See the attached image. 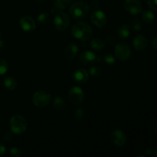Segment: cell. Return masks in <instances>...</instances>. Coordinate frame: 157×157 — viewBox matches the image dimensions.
<instances>
[{
	"instance_id": "8992f818",
	"label": "cell",
	"mask_w": 157,
	"mask_h": 157,
	"mask_svg": "<svg viewBox=\"0 0 157 157\" xmlns=\"http://www.w3.org/2000/svg\"><path fill=\"white\" fill-rule=\"evenodd\" d=\"M84 98V94L82 89L78 86L72 87L68 92V100L71 104L78 105L83 102Z\"/></svg>"
},
{
	"instance_id": "44dd1931",
	"label": "cell",
	"mask_w": 157,
	"mask_h": 157,
	"mask_svg": "<svg viewBox=\"0 0 157 157\" xmlns=\"http://www.w3.org/2000/svg\"><path fill=\"white\" fill-rule=\"evenodd\" d=\"M89 72L93 78H98L102 75V69L99 66H92L89 70Z\"/></svg>"
},
{
	"instance_id": "d6a6232c",
	"label": "cell",
	"mask_w": 157,
	"mask_h": 157,
	"mask_svg": "<svg viewBox=\"0 0 157 157\" xmlns=\"http://www.w3.org/2000/svg\"><path fill=\"white\" fill-rule=\"evenodd\" d=\"M153 130L155 131V133H157V121L153 124Z\"/></svg>"
},
{
	"instance_id": "9a60e30c",
	"label": "cell",
	"mask_w": 157,
	"mask_h": 157,
	"mask_svg": "<svg viewBox=\"0 0 157 157\" xmlns=\"http://www.w3.org/2000/svg\"><path fill=\"white\" fill-rule=\"evenodd\" d=\"M78 52V47L75 43H71L69 44L65 49V56L68 60H72L75 58Z\"/></svg>"
},
{
	"instance_id": "52a82bcc",
	"label": "cell",
	"mask_w": 157,
	"mask_h": 157,
	"mask_svg": "<svg viewBox=\"0 0 157 157\" xmlns=\"http://www.w3.org/2000/svg\"><path fill=\"white\" fill-rule=\"evenodd\" d=\"M54 24L58 31H64L68 28L70 25V18L67 14L64 12H59L55 17Z\"/></svg>"
},
{
	"instance_id": "5bb4252c",
	"label": "cell",
	"mask_w": 157,
	"mask_h": 157,
	"mask_svg": "<svg viewBox=\"0 0 157 157\" xmlns=\"http://www.w3.org/2000/svg\"><path fill=\"white\" fill-rule=\"evenodd\" d=\"M147 39L143 35H137L134 37L133 41V45L137 51H143L147 48Z\"/></svg>"
},
{
	"instance_id": "cb8c5ba5",
	"label": "cell",
	"mask_w": 157,
	"mask_h": 157,
	"mask_svg": "<svg viewBox=\"0 0 157 157\" xmlns=\"http://www.w3.org/2000/svg\"><path fill=\"white\" fill-rule=\"evenodd\" d=\"M104 61L108 64H113L116 62V59H115L114 56L112 55L111 54H106V55H104Z\"/></svg>"
},
{
	"instance_id": "7402d4cb",
	"label": "cell",
	"mask_w": 157,
	"mask_h": 157,
	"mask_svg": "<svg viewBox=\"0 0 157 157\" xmlns=\"http://www.w3.org/2000/svg\"><path fill=\"white\" fill-rule=\"evenodd\" d=\"M9 69V65L6 61L2 58H0V75H3L7 72Z\"/></svg>"
},
{
	"instance_id": "2e32d148",
	"label": "cell",
	"mask_w": 157,
	"mask_h": 157,
	"mask_svg": "<svg viewBox=\"0 0 157 157\" xmlns=\"http://www.w3.org/2000/svg\"><path fill=\"white\" fill-rule=\"evenodd\" d=\"M89 45L91 48L92 49H94V50L100 51L102 50L104 47H105V42L103 39L100 38H94L89 43Z\"/></svg>"
},
{
	"instance_id": "836d02e7",
	"label": "cell",
	"mask_w": 157,
	"mask_h": 157,
	"mask_svg": "<svg viewBox=\"0 0 157 157\" xmlns=\"http://www.w3.org/2000/svg\"><path fill=\"white\" fill-rule=\"evenodd\" d=\"M3 45H4V42H3L2 40L0 39V49L3 47Z\"/></svg>"
},
{
	"instance_id": "30bf717a",
	"label": "cell",
	"mask_w": 157,
	"mask_h": 157,
	"mask_svg": "<svg viewBox=\"0 0 157 157\" xmlns=\"http://www.w3.org/2000/svg\"><path fill=\"white\" fill-rule=\"evenodd\" d=\"M111 141L114 145L117 147H123L127 142V136L124 131L121 130H113L110 135Z\"/></svg>"
},
{
	"instance_id": "277c9868",
	"label": "cell",
	"mask_w": 157,
	"mask_h": 157,
	"mask_svg": "<svg viewBox=\"0 0 157 157\" xmlns=\"http://www.w3.org/2000/svg\"><path fill=\"white\" fill-rule=\"evenodd\" d=\"M51 94L46 90H38L32 96V103L38 107H44L49 104Z\"/></svg>"
},
{
	"instance_id": "ffe728a7",
	"label": "cell",
	"mask_w": 157,
	"mask_h": 157,
	"mask_svg": "<svg viewBox=\"0 0 157 157\" xmlns=\"http://www.w3.org/2000/svg\"><path fill=\"white\" fill-rule=\"evenodd\" d=\"M143 20L147 24H151L155 20V15L150 11H144L142 13Z\"/></svg>"
},
{
	"instance_id": "9c48e42d",
	"label": "cell",
	"mask_w": 157,
	"mask_h": 157,
	"mask_svg": "<svg viewBox=\"0 0 157 157\" xmlns=\"http://www.w3.org/2000/svg\"><path fill=\"white\" fill-rule=\"evenodd\" d=\"M90 21L97 27L102 28L107 23V17L102 11L97 10L90 15Z\"/></svg>"
},
{
	"instance_id": "83f0119b",
	"label": "cell",
	"mask_w": 157,
	"mask_h": 157,
	"mask_svg": "<svg viewBox=\"0 0 157 157\" xmlns=\"http://www.w3.org/2000/svg\"><path fill=\"white\" fill-rule=\"evenodd\" d=\"M75 117L77 120H78V121L81 120L84 117V110L81 108L77 109L76 111H75Z\"/></svg>"
},
{
	"instance_id": "f1b7e54d",
	"label": "cell",
	"mask_w": 157,
	"mask_h": 157,
	"mask_svg": "<svg viewBox=\"0 0 157 157\" xmlns=\"http://www.w3.org/2000/svg\"><path fill=\"white\" fill-rule=\"evenodd\" d=\"M147 5L150 9L157 11V0H147Z\"/></svg>"
},
{
	"instance_id": "4fadbf2b",
	"label": "cell",
	"mask_w": 157,
	"mask_h": 157,
	"mask_svg": "<svg viewBox=\"0 0 157 157\" xmlns=\"http://www.w3.org/2000/svg\"><path fill=\"white\" fill-rule=\"evenodd\" d=\"M98 57L94 52L86 51L81 54L79 57V61L84 65H89V64H93L95 61H98Z\"/></svg>"
},
{
	"instance_id": "4316f807",
	"label": "cell",
	"mask_w": 157,
	"mask_h": 157,
	"mask_svg": "<svg viewBox=\"0 0 157 157\" xmlns=\"http://www.w3.org/2000/svg\"><path fill=\"white\" fill-rule=\"evenodd\" d=\"M132 26H133V29L136 32H139V31H140L142 29V23L138 19L133 20V23H132Z\"/></svg>"
},
{
	"instance_id": "8d00e7d4",
	"label": "cell",
	"mask_w": 157,
	"mask_h": 157,
	"mask_svg": "<svg viewBox=\"0 0 157 157\" xmlns=\"http://www.w3.org/2000/svg\"><path fill=\"white\" fill-rule=\"evenodd\" d=\"M0 35H1V33H0Z\"/></svg>"
},
{
	"instance_id": "5b68a950",
	"label": "cell",
	"mask_w": 157,
	"mask_h": 157,
	"mask_svg": "<svg viewBox=\"0 0 157 157\" xmlns=\"http://www.w3.org/2000/svg\"><path fill=\"white\" fill-rule=\"evenodd\" d=\"M115 56L120 61H127L131 55V49L126 43H118L114 48Z\"/></svg>"
},
{
	"instance_id": "d4e9b609",
	"label": "cell",
	"mask_w": 157,
	"mask_h": 157,
	"mask_svg": "<svg viewBox=\"0 0 157 157\" xmlns=\"http://www.w3.org/2000/svg\"><path fill=\"white\" fill-rule=\"evenodd\" d=\"M48 20V15L46 12H42L38 16V21L40 24H44Z\"/></svg>"
},
{
	"instance_id": "e0dca14e",
	"label": "cell",
	"mask_w": 157,
	"mask_h": 157,
	"mask_svg": "<svg viewBox=\"0 0 157 157\" xmlns=\"http://www.w3.org/2000/svg\"><path fill=\"white\" fill-rule=\"evenodd\" d=\"M130 34V26L127 24H124L121 25L118 29V35L121 38H128Z\"/></svg>"
},
{
	"instance_id": "8fae6325",
	"label": "cell",
	"mask_w": 157,
	"mask_h": 157,
	"mask_svg": "<svg viewBox=\"0 0 157 157\" xmlns=\"http://www.w3.org/2000/svg\"><path fill=\"white\" fill-rule=\"evenodd\" d=\"M71 78L75 82L78 84H85L89 78V75L87 71L84 69H78L72 73Z\"/></svg>"
},
{
	"instance_id": "3957f363",
	"label": "cell",
	"mask_w": 157,
	"mask_h": 157,
	"mask_svg": "<svg viewBox=\"0 0 157 157\" xmlns=\"http://www.w3.org/2000/svg\"><path fill=\"white\" fill-rule=\"evenodd\" d=\"M27 126L28 124L25 118L19 114L12 116L9 121L11 131L15 134H21L24 133L27 129Z\"/></svg>"
},
{
	"instance_id": "ba28073f",
	"label": "cell",
	"mask_w": 157,
	"mask_h": 157,
	"mask_svg": "<svg viewBox=\"0 0 157 157\" xmlns=\"http://www.w3.org/2000/svg\"><path fill=\"white\" fill-rule=\"evenodd\" d=\"M124 9L131 15H138L143 10V6L139 0H125Z\"/></svg>"
},
{
	"instance_id": "484cf974",
	"label": "cell",
	"mask_w": 157,
	"mask_h": 157,
	"mask_svg": "<svg viewBox=\"0 0 157 157\" xmlns=\"http://www.w3.org/2000/svg\"><path fill=\"white\" fill-rule=\"evenodd\" d=\"M21 150L18 148H17V147H12V148H11L10 150H9V155H10L11 156L18 157L21 156Z\"/></svg>"
},
{
	"instance_id": "1f68e13d",
	"label": "cell",
	"mask_w": 157,
	"mask_h": 157,
	"mask_svg": "<svg viewBox=\"0 0 157 157\" xmlns=\"http://www.w3.org/2000/svg\"><path fill=\"white\" fill-rule=\"evenodd\" d=\"M152 44H153V48L156 49V50H157V35H156V37H155L154 38H153V42H152Z\"/></svg>"
},
{
	"instance_id": "4dcf8cb0",
	"label": "cell",
	"mask_w": 157,
	"mask_h": 157,
	"mask_svg": "<svg viewBox=\"0 0 157 157\" xmlns=\"http://www.w3.org/2000/svg\"><path fill=\"white\" fill-rule=\"evenodd\" d=\"M6 151V149L4 145H2V144H0V156H2L5 154Z\"/></svg>"
},
{
	"instance_id": "d590c367",
	"label": "cell",
	"mask_w": 157,
	"mask_h": 157,
	"mask_svg": "<svg viewBox=\"0 0 157 157\" xmlns=\"http://www.w3.org/2000/svg\"><path fill=\"white\" fill-rule=\"evenodd\" d=\"M64 1L65 2L66 4H70V3L72 2V0H64Z\"/></svg>"
},
{
	"instance_id": "7c38bea8",
	"label": "cell",
	"mask_w": 157,
	"mask_h": 157,
	"mask_svg": "<svg viewBox=\"0 0 157 157\" xmlns=\"http://www.w3.org/2000/svg\"><path fill=\"white\" fill-rule=\"evenodd\" d=\"M19 25L21 29L24 30L25 32H32L33 30H35V27H36V25H35L33 18L28 15H25L20 18Z\"/></svg>"
},
{
	"instance_id": "f546056e",
	"label": "cell",
	"mask_w": 157,
	"mask_h": 157,
	"mask_svg": "<svg viewBox=\"0 0 157 157\" xmlns=\"http://www.w3.org/2000/svg\"><path fill=\"white\" fill-rule=\"evenodd\" d=\"M3 138H4L5 140L7 141V142L11 141L12 140V133H11V132H6V133L4 134V136H3Z\"/></svg>"
},
{
	"instance_id": "603a6c76",
	"label": "cell",
	"mask_w": 157,
	"mask_h": 157,
	"mask_svg": "<svg viewBox=\"0 0 157 157\" xmlns=\"http://www.w3.org/2000/svg\"><path fill=\"white\" fill-rule=\"evenodd\" d=\"M66 5L67 4L64 0H55V7L56 10H64L66 7Z\"/></svg>"
},
{
	"instance_id": "6da1fadb",
	"label": "cell",
	"mask_w": 157,
	"mask_h": 157,
	"mask_svg": "<svg viewBox=\"0 0 157 157\" xmlns=\"http://www.w3.org/2000/svg\"><path fill=\"white\" fill-rule=\"evenodd\" d=\"M71 34L75 38L81 41H85L90 38L92 35V29L90 25L84 21L77 22L72 26Z\"/></svg>"
},
{
	"instance_id": "ac0fdd59",
	"label": "cell",
	"mask_w": 157,
	"mask_h": 157,
	"mask_svg": "<svg viewBox=\"0 0 157 157\" xmlns=\"http://www.w3.org/2000/svg\"><path fill=\"white\" fill-rule=\"evenodd\" d=\"M4 85L8 90H13L16 88L17 82L12 77H6L4 79Z\"/></svg>"
},
{
	"instance_id": "7a4b0ae2",
	"label": "cell",
	"mask_w": 157,
	"mask_h": 157,
	"mask_svg": "<svg viewBox=\"0 0 157 157\" xmlns=\"http://www.w3.org/2000/svg\"><path fill=\"white\" fill-rule=\"evenodd\" d=\"M69 12L72 18L81 19L85 18L89 13V6L84 1H77L72 3L69 9Z\"/></svg>"
},
{
	"instance_id": "e575fe53",
	"label": "cell",
	"mask_w": 157,
	"mask_h": 157,
	"mask_svg": "<svg viewBox=\"0 0 157 157\" xmlns=\"http://www.w3.org/2000/svg\"><path fill=\"white\" fill-rule=\"evenodd\" d=\"M153 154L155 155V156H157V148L154 149V150H153Z\"/></svg>"
},
{
	"instance_id": "d6986e66",
	"label": "cell",
	"mask_w": 157,
	"mask_h": 157,
	"mask_svg": "<svg viewBox=\"0 0 157 157\" xmlns=\"http://www.w3.org/2000/svg\"><path fill=\"white\" fill-rule=\"evenodd\" d=\"M53 106L57 110L61 111L65 108V103L61 97L56 96L53 100Z\"/></svg>"
}]
</instances>
